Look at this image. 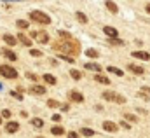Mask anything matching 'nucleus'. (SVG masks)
Returning <instances> with one entry per match:
<instances>
[{
  "mask_svg": "<svg viewBox=\"0 0 150 138\" xmlns=\"http://www.w3.org/2000/svg\"><path fill=\"white\" fill-rule=\"evenodd\" d=\"M103 130H105V131L114 133V131H117V124H115V123H112V121H105V123H103Z\"/></svg>",
  "mask_w": 150,
  "mask_h": 138,
  "instance_id": "nucleus-8",
  "label": "nucleus"
},
{
  "mask_svg": "<svg viewBox=\"0 0 150 138\" xmlns=\"http://www.w3.org/2000/svg\"><path fill=\"white\" fill-rule=\"evenodd\" d=\"M47 107H51V109H56V107H59V103H58L56 100H49V102H47Z\"/></svg>",
  "mask_w": 150,
  "mask_h": 138,
  "instance_id": "nucleus-31",
  "label": "nucleus"
},
{
  "mask_svg": "<svg viewBox=\"0 0 150 138\" xmlns=\"http://www.w3.org/2000/svg\"><path fill=\"white\" fill-rule=\"evenodd\" d=\"M68 98H70L72 102H77V103H82V102H84V96H82L80 93H77V91H70V93H68Z\"/></svg>",
  "mask_w": 150,
  "mask_h": 138,
  "instance_id": "nucleus-6",
  "label": "nucleus"
},
{
  "mask_svg": "<svg viewBox=\"0 0 150 138\" xmlns=\"http://www.w3.org/2000/svg\"><path fill=\"white\" fill-rule=\"evenodd\" d=\"M145 9H147V12H149V14H150V4H149V5H147V7H145Z\"/></svg>",
  "mask_w": 150,
  "mask_h": 138,
  "instance_id": "nucleus-43",
  "label": "nucleus"
},
{
  "mask_svg": "<svg viewBox=\"0 0 150 138\" xmlns=\"http://www.w3.org/2000/svg\"><path fill=\"white\" fill-rule=\"evenodd\" d=\"M51 133H52V135H58V137H59V135H63V133H65V130H63L61 126H54V128L51 130Z\"/></svg>",
  "mask_w": 150,
  "mask_h": 138,
  "instance_id": "nucleus-25",
  "label": "nucleus"
},
{
  "mask_svg": "<svg viewBox=\"0 0 150 138\" xmlns=\"http://www.w3.org/2000/svg\"><path fill=\"white\" fill-rule=\"evenodd\" d=\"M3 40H5V44H7V46H14V44L17 42L12 35H3Z\"/></svg>",
  "mask_w": 150,
  "mask_h": 138,
  "instance_id": "nucleus-17",
  "label": "nucleus"
},
{
  "mask_svg": "<svg viewBox=\"0 0 150 138\" xmlns=\"http://www.w3.org/2000/svg\"><path fill=\"white\" fill-rule=\"evenodd\" d=\"M68 138H79V135H77L75 131H70V133H68Z\"/></svg>",
  "mask_w": 150,
  "mask_h": 138,
  "instance_id": "nucleus-40",
  "label": "nucleus"
},
{
  "mask_svg": "<svg viewBox=\"0 0 150 138\" xmlns=\"http://www.w3.org/2000/svg\"><path fill=\"white\" fill-rule=\"evenodd\" d=\"M94 81L96 82H100V84H110V81H108V77H105V75H94Z\"/></svg>",
  "mask_w": 150,
  "mask_h": 138,
  "instance_id": "nucleus-15",
  "label": "nucleus"
},
{
  "mask_svg": "<svg viewBox=\"0 0 150 138\" xmlns=\"http://www.w3.org/2000/svg\"><path fill=\"white\" fill-rule=\"evenodd\" d=\"M17 130H19V124H17V123H14V121L7 123V126H5V131H7V133H16Z\"/></svg>",
  "mask_w": 150,
  "mask_h": 138,
  "instance_id": "nucleus-10",
  "label": "nucleus"
},
{
  "mask_svg": "<svg viewBox=\"0 0 150 138\" xmlns=\"http://www.w3.org/2000/svg\"><path fill=\"white\" fill-rule=\"evenodd\" d=\"M0 123H2V117H0Z\"/></svg>",
  "mask_w": 150,
  "mask_h": 138,
  "instance_id": "nucleus-44",
  "label": "nucleus"
},
{
  "mask_svg": "<svg viewBox=\"0 0 150 138\" xmlns=\"http://www.w3.org/2000/svg\"><path fill=\"white\" fill-rule=\"evenodd\" d=\"M86 56H87V58H98L100 53H98L96 49H87V51H86Z\"/></svg>",
  "mask_w": 150,
  "mask_h": 138,
  "instance_id": "nucleus-22",
  "label": "nucleus"
},
{
  "mask_svg": "<svg viewBox=\"0 0 150 138\" xmlns=\"http://www.w3.org/2000/svg\"><path fill=\"white\" fill-rule=\"evenodd\" d=\"M59 109H61V110H68V103H63V105H59Z\"/></svg>",
  "mask_w": 150,
  "mask_h": 138,
  "instance_id": "nucleus-41",
  "label": "nucleus"
},
{
  "mask_svg": "<svg viewBox=\"0 0 150 138\" xmlns=\"http://www.w3.org/2000/svg\"><path fill=\"white\" fill-rule=\"evenodd\" d=\"M58 56H59L63 61H66V63H73V58H72V56H66V54H58Z\"/></svg>",
  "mask_w": 150,
  "mask_h": 138,
  "instance_id": "nucleus-29",
  "label": "nucleus"
},
{
  "mask_svg": "<svg viewBox=\"0 0 150 138\" xmlns=\"http://www.w3.org/2000/svg\"><path fill=\"white\" fill-rule=\"evenodd\" d=\"M77 19H79L80 23H87V18H86L84 12H77Z\"/></svg>",
  "mask_w": 150,
  "mask_h": 138,
  "instance_id": "nucleus-28",
  "label": "nucleus"
},
{
  "mask_svg": "<svg viewBox=\"0 0 150 138\" xmlns=\"http://www.w3.org/2000/svg\"><path fill=\"white\" fill-rule=\"evenodd\" d=\"M58 35H59L61 39H65V42H66V40H72V35H70L68 32H63V30H58Z\"/></svg>",
  "mask_w": 150,
  "mask_h": 138,
  "instance_id": "nucleus-21",
  "label": "nucleus"
},
{
  "mask_svg": "<svg viewBox=\"0 0 150 138\" xmlns=\"http://www.w3.org/2000/svg\"><path fill=\"white\" fill-rule=\"evenodd\" d=\"M0 117H5V119H9V117H10V112H9V110H2V116H0Z\"/></svg>",
  "mask_w": 150,
  "mask_h": 138,
  "instance_id": "nucleus-34",
  "label": "nucleus"
},
{
  "mask_svg": "<svg viewBox=\"0 0 150 138\" xmlns=\"http://www.w3.org/2000/svg\"><path fill=\"white\" fill-rule=\"evenodd\" d=\"M142 93H149L150 95V88H145V86H143V88H142Z\"/></svg>",
  "mask_w": 150,
  "mask_h": 138,
  "instance_id": "nucleus-42",
  "label": "nucleus"
},
{
  "mask_svg": "<svg viewBox=\"0 0 150 138\" xmlns=\"http://www.w3.org/2000/svg\"><path fill=\"white\" fill-rule=\"evenodd\" d=\"M121 124H122V128H124V130H129V128H131V124H129V123H126V121H122Z\"/></svg>",
  "mask_w": 150,
  "mask_h": 138,
  "instance_id": "nucleus-39",
  "label": "nucleus"
},
{
  "mask_svg": "<svg viewBox=\"0 0 150 138\" xmlns=\"http://www.w3.org/2000/svg\"><path fill=\"white\" fill-rule=\"evenodd\" d=\"M128 68H129L133 74H136V75H142V74H145V70H143L142 67H138V65H129Z\"/></svg>",
  "mask_w": 150,
  "mask_h": 138,
  "instance_id": "nucleus-12",
  "label": "nucleus"
},
{
  "mask_svg": "<svg viewBox=\"0 0 150 138\" xmlns=\"http://www.w3.org/2000/svg\"><path fill=\"white\" fill-rule=\"evenodd\" d=\"M70 75H72V77H73L75 81H79V79L82 77V74H80L79 70H75V68H73V70H70Z\"/></svg>",
  "mask_w": 150,
  "mask_h": 138,
  "instance_id": "nucleus-27",
  "label": "nucleus"
},
{
  "mask_svg": "<svg viewBox=\"0 0 150 138\" xmlns=\"http://www.w3.org/2000/svg\"><path fill=\"white\" fill-rule=\"evenodd\" d=\"M0 75L5 77V79H16L17 77V70L12 68V67H7V65H0Z\"/></svg>",
  "mask_w": 150,
  "mask_h": 138,
  "instance_id": "nucleus-3",
  "label": "nucleus"
},
{
  "mask_svg": "<svg viewBox=\"0 0 150 138\" xmlns=\"http://www.w3.org/2000/svg\"><path fill=\"white\" fill-rule=\"evenodd\" d=\"M103 98H105V100H108V102H115V93L107 91V93H103Z\"/></svg>",
  "mask_w": 150,
  "mask_h": 138,
  "instance_id": "nucleus-23",
  "label": "nucleus"
},
{
  "mask_svg": "<svg viewBox=\"0 0 150 138\" xmlns=\"http://www.w3.org/2000/svg\"><path fill=\"white\" fill-rule=\"evenodd\" d=\"M103 33L108 35V37H112V39H117V30L114 26H103Z\"/></svg>",
  "mask_w": 150,
  "mask_h": 138,
  "instance_id": "nucleus-7",
  "label": "nucleus"
},
{
  "mask_svg": "<svg viewBox=\"0 0 150 138\" xmlns=\"http://www.w3.org/2000/svg\"><path fill=\"white\" fill-rule=\"evenodd\" d=\"M80 133H82L84 137H93V135H94V131H93L91 128H82V130H80Z\"/></svg>",
  "mask_w": 150,
  "mask_h": 138,
  "instance_id": "nucleus-26",
  "label": "nucleus"
},
{
  "mask_svg": "<svg viewBox=\"0 0 150 138\" xmlns=\"http://www.w3.org/2000/svg\"><path fill=\"white\" fill-rule=\"evenodd\" d=\"M44 81H45L47 84H51V86H54V84H56V77H54V75H51V74H45V75H44Z\"/></svg>",
  "mask_w": 150,
  "mask_h": 138,
  "instance_id": "nucleus-16",
  "label": "nucleus"
},
{
  "mask_svg": "<svg viewBox=\"0 0 150 138\" xmlns=\"http://www.w3.org/2000/svg\"><path fill=\"white\" fill-rule=\"evenodd\" d=\"M124 117L128 121H131V123H136V116H133V114H124Z\"/></svg>",
  "mask_w": 150,
  "mask_h": 138,
  "instance_id": "nucleus-32",
  "label": "nucleus"
},
{
  "mask_svg": "<svg viewBox=\"0 0 150 138\" xmlns=\"http://www.w3.org/2000/svg\"><path fill=\"white\" fill-rule=\"evenodd\" d=\"M33 37H35L37 42H40V44H47V42H49V35H47L45 32H38V33H35Z\"/></svg>",
  "mask_w": 150,
  "mask_h": 138,
  "instance_id": "nucleus-4",
  "label": "nucleus"
},
{
  "mask_svg": "<svg viewBox=\"0 0 150 138\" xmlns=\"http://www.w3.org/2000/svg\"><path fill=\"white\" fill-rule=\"evenodd\" d=\"M2 54H3V56H5L7 60H10V61H16V60H17L16 53H12L10 49H5V47H3V49H2Z\"/></svg>",
  "mask_w": 150,
  "mask_h": 138,
  "instance_id": "nucleus-9",
  "label": "nucleus"
},
{
  "mask_svg": "<svg viewBox=\"0 0 150 138\" xmlns=\"http://www.w3.org/2000/svg\"><path fill=\"white\" fill-rule=\"evenodd\" d=\"M84 68L93 70V72H100V70H101V67H100L98 63H86V65H84Z\"/></svg>",
  "mask_w": 150,
  "mask_h": 138,
  "instance_id": "nucleus-14",
  "label": "nucleus"
},
{
  "mask_svg": "<svg viewBox=\"0 0 150 138\" xmlns=\"http://www.w3.org/2000/svg\"><path fill=\"white\" fill-rule=\"evenodd\" d=\"M28 91H30L31 95H45V88H44V86H38V84H33Z\"/></svg>",
  "mask_w": 150,
  "mask_h": 138,
  "instance_id": "nucleus-5",
  "label": "nucleus"
},
{
  "mask_svg": "<svg viewBox=\"0 0 150 138\" xmlns=\"http://www.w3.org/2000/svg\"><path fill=\"white\" fill-rule=\"evenodd\" d=\"M16 40H19V42H21L23 46H31V40H30L28 37H24V35H19V37H17Z\"/></svg>",
  "mask_w": 150,
  "mask_h": 138,
  "instance_id": "nucleus-18",
  "label": "nucleus"
},
{
  "mask_svg": "<svg viewBox=\"0 0 150 138\" xmlns=\"http://www.w3.org/2000/svg\"><path fill=\"white\" fill-rule=\"evenodd\" d=\"M54 49H58L61 53H68V54H77L79 53V42H75L72 39V40H66L63 44H54Z\"/></svg>",
  "mask_w": 150,
  "mask_h": 138,
  "instance_id": "nucleus-1",
  "label": "nucleus"
},
{
  "mask_svg": "<svg viewBox=\"0 0 150 138\" xmlns=\"http://www.w3.org/2000/svg\"><path fill=\"white\" fill-rule=\"evenodd\" d=\"M107 70H108L110 74H115L117 77H122V75H124V72H122V70H119V68H115V67H108Z\"/></svg>",
  "mask_w": 150,
  "mask_h": 138,
  "instance_id": "nucleus-19",
  "label": "nucleus"
},
{
  "mask_svg": "<svg viewBox=\"0 0 150 138\" xmlns=\"http://www.w3.org/2000/svg\"><path fill=\"white\" fill-rule=\"evenodd\" d=\"M26 77H28V79H31L33 82L37 81V75H35V74H30V72H28V74H26Z\"/></svg>",
  "mask_w": 150,
  "mask_h": 138,
  "instance_id": "nucleus-35",
  "label": "nucleus"
},
{
  "mask_svg": "<svg viewBox=\"0 0 150 138\" xmlns=\"http://www.w3.org/2000/svg\"><path fill=\"white\" fill-rule=\"evenodd\" d=\"M10 95H12L14 98H17V100H23V96H21V93H16V91H12Z\"/></svg>",
  "mask_w": 150,
  "mask_h": 138,
  "instance_id": "nucleus-36",
  "label": "nucleus"
},
{
  "mask_svg": "<svg viewBox=\"0 0 150 138\" xmlns=\"http://www.w3.org/2000/svg\"><path fill=\"white\" fill-rule=\"evenodd\" d=\"M31 124H33L37 130H40V128L44 126V121H42V119H38V117H35V119H31Z\"/></svg>",
  "mask_w": 150,
  "mask_h": 138,
  "instance_id": "nucleus-24",
  "label": "nucleus"
},
{
  "mask_svg": "<svg viewBox=\"0 0 150 138\" xmlns=\"http://www.w3.org/2000/svg\"><path fill=\"white\" fill-rule=\"evenodd\" d=\"M110 42H112V44H119V46H122V44H124V42H122V40H119V39H112Z\"/></svg>",
  "mask_w": 150,
  "mask_h": 138,
  "instance_id": "nucleus-38",
  "label": "nucleus"
},
{
  "mask_svg": "<svg viewBox=\"0 0 150 138\" xmlns=\"http://www.w3.org/2000/svg\"><path fill=\"white\" fill-rule=\"evenodd\" d=\"M115 102H117V103H124V102H126V98H124V96H121V95H115Z\"/></svg>",
  "mask_w": 150,
  "mask_h": 138,
  "instance_id": "nucleus-33",
  "label": "nucleus"
},
{
  "mask_svg": "<svg viewBox=\"0 0 150 138\" xmlns=\"http://www.w3.org/2000/svg\"><path fill=\"white\" fill-rule=\"evenodd\" d=\"M30 19L31 21H37L40 25H49L51 23V18L45 14V12H40V11H31L30 12Z\"/></svg>",
  "mask_w": 150,
  "mask_h": 138,
  "instance_id": "nucleus-2",
  "label": "nucleus"
},
{
  "mask_svg": "<svg viewBox=\"0 0 150 138\" xmlns=\"http://www.w3.org/2000/svg\"><path fill=\"white\" fill-rule=\"evenodd\" d=\"M16 26H17L19 30H26V28H28V21H24V19H17Z\"/></svg>",
  "mask_w": 150,
  "mask_h": 138,
  "instance_id": "nucleus-20",
  "label": "nucleus"
},
{
  "mask_svg": "<svg viewBox=\"0 0 150 138\" xmlns=\"http://www.w3.org/2000/svg\"><path fill=\"white\" fill-rule=\"evenodd\" d=\"M105 5H107V9H108V11H112V12H119L117 4H114L112 0H107V2H105Z\"/></svg>",
  "mask_w": 150,
  "mask_h": 138,
  "instance_id": "nucleus-13",
  "label": "nucleus"
},
{
  "mask_svg": "<svg viewBox=\"0 0 150 138\" xmlns=\"http://www.w3.org/2000/svg\"><path fill=\"white\" fill-rule=\"evenodd\" d=\"M52 121H54V123H59V121H61V116H59V114H54V116H52Z\"/></svg>",
  "mask_w": 150,
  "mask_h": 138,
  "instance_id": "nucleus-37",
  "label": "nucleus"
},
{
  "mask_svg": "<svg viewBox=\"0 0 150 138\" xmlns=\"http://www.w3.org/2000/svg\"><path fill=\"white\" fill-rule=\"evenodd\" d=\"M133 56H135V58H138V60H145V61L150 60V54H149V53H145V51H135V53H133Z\"/></svg>",
  "mask_w": 150,
  "mask_h": 138,
  "instance_id": "nucleus-11",
  "label": "nucleus"
},
{
  "mask_svg": "<svg viewBox=\"0 0 150 138\" xmlns=\"http://www.w3.org/2000/svg\"><path fill=\"white\" fill-rule=\"evenodd\" d=\"M30 54H31L33 58H40V56H42V53H40L38 49H31V51H30Z\"/></svg>",
  "mask_w": 150,
  "mask_h": 138,
  "instance_id": "nucleus-30",
  "label": "nucleus"
}]
</instances>
